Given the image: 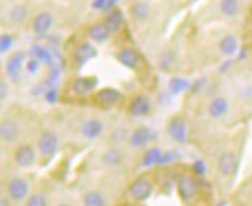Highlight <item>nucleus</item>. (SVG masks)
Instances as JSON below:
<instances>
[{
	"mask_svg": "<svg viewBox=\"0 0 252 206\" xmlns=\"http://www.w3.org/2000/svg\"><path fill=\"white\" fill-rule=\"evenodd\" d=\"M128 19L133 30L144 39L158 33L161 28V2L159 0H130Z\"/></svg>",
	"mask_w": 252,
	"mask_h": 206,
	"instance_id": "f257e3e1",
	"label": "nucleus"
},
{
	"mask_svg": "<svg viewBox=\"0 0 252 206\" xmlns=\"http://www.w3.org/2000/svg\"><path fill=\"white\" fill-rule=\"evenodd\" d=\"M157 189V173H139L126 188V199L128 205H139L149 202Z\"/></svg>",
	"mask_w": 252,
	"mask_h": 206,
	"instance_id": "f03ea898",
	"label": "nucleus"
},
{
	"mask_svg": "<svg viewBox=\"0 0 252 206\" xmlns=\"http://www.w3.org/2000/svg\"><path fill=\"white\" fill-rule=\"evenodd\" d=\"M175 188L180 200L188 206H198L201 199V183L190 171H181L175 177Z\"/></svg>",
	"mask_w": 252,
	"mask_h": 206,
	"instance_id": "7ed1b4c3",
	"label": "nucleus"
},
{
	"mask_svg": "<svg viewBox=\"0 0 252 206\" xmlns=\"http://www.w3.org/2000/svg\"><path fill=\"white\" fill-rule=\"evenodd\" d=\"M113 56L119 64L123 65V67L128 69L130 71H133L138 76L146 70L144 56H142V53L131 42H127V43H123V45H119L115 50Z\"/></svg>",
	"mask_w": 252,
	"mask_h": 206,
	"instance_id": "20e7f679",
	"label": "nucleus"
},
{
	"mask_svg": "<svg viewBox=\"0 0 252 206\" xmlns=\"http://www.w3.org/2000/svg\"><path fill=\"white\" fill-rule=\"evenodd\" d=\"M231 113V100L224 93H214L206 103V115L214 121H221Z\"/></svg>",
	"mask_w": 252,
	"mask_h": 206,
	"instance_id": "39448f33",
	"label": "nucleus"
},
{
	"mask_svg": "<svg viewBox=\"0 0 252 206\" xmlns=\"http://www.w3.org/2000/svg\"><path fill=\"white\" fill-rule=\"evenodd\" d=\"M59 146H61V139L54 130H42L36 141L37 154L42 160L53 158L56 155V152L59 150Z\"/></svg>",
	"mask_w": 252,
	"mask_h": 206,
	"instance_id": "423d86ee",
	"label": "nucleus"
},
{
	"mask_svg": "<svg viewBox=\"0 0 252 206\" xmlns=\"http://www.w3.org/2000/svg\"><path fill=\"white\" fill-rule=\"evenodd\" d=\"M127 112L133 118H144L149 116L153 110V101L149 93L146 92H138L131 95L127 100Z\"/></svg>",
	"mask_w": 252,
	"mask_h": 206,
	"instance_id": "0eeeda50",
	"label": "nucleus"
},
{
	"mask_svg": "<svg viewBox=\"0 0 252 206\" xmlns=\"http://www.w3.org/2000/svg\"><path fill=\"white\" fill-rule=\"evenodd\" d=\"M217 172L220 173L223 178H231L238 166V155L232 149H224L218 154L215 160Z\"/></svg>",
	"mask_w": 252,
	"mask_h": 206,
	"instance_id": "6e6552de",
	"label": "nucleus"
},
{
	"mask_svg": "<svg viewBox=\"0 0 252 206\" xmlns=\"http://www.w3.org/2000/svg\"><path fill=\"white\" fill-rule=\"evenodd\" d=\"M150 139H152L150 129L144 127V126H135V127H130V130H128L126 146L130 152L142 150L149 144Z\"/></svg>",
	"mask_w": 252,
	"mask_h": 206,
	"instance_id": "1a4fd4ad",
	"label": "nucleus"
},
{
	"mask_svg": "<svg viewBox=\"0 0 252 206\" xmlns=\"http://www.w3.org/2000/svg\"><path fill=\"white\" fill-rule=\"evenodd\" d=\"M6 194L9 200L14 203L25 202L30 195V181L25 177H20V175L11 177L6 183Z\"/></svg>",
	"mask_w": 252,
	"mask_h": 206,
	"instance_id": "9d476101",
	"label": "nucleus"
},
{
	"mask_svg": "<svg viewBox=\"0 0 252 206\" xmlns=\"http://www.w3.org/2000/svg\"><path fill=\"white\" fill-rule=\"evenodd\" d=\"M54 22L56 20H54V16H53L51 11L42 9L31 17L30 30H31L32 34H36V36H47L48 33L53 30Z\"/></svg>",
	"mask_w": 252,
	"mask_h": 206,
	"instance_id": "9b49d317",
	"label": "nucleus"
},
{
	"mask_svg": "<svg viewBox=\"0 0 252 206\" xmlns=\"http://www.w3.org/2000/svg\"><path fill=\"white\" fill-rule=\"evenodd\" d=\"M39 158L37 149L32 144H19L13 154V160L16 163V166L20 169H30L36 165V161Z\"/></svg>",
	"mask_w": 252,
	"mask_h": 206,
	"instance_id": "f8f14e48",
	"label": "nucleus"
},
{
	"mask_svg": "<svg viewBox=\"0 0 252 206\" xmlns=\"http://www.w3.org/2000/svg\"><path fill=\"white\" fill-rule=\"evenodd\" d=\"M27 53L22 51V50H17V51H13L8 56L6 59V74L11 81H20L22 78V71L25 70V61H27Z\"/></svg>",
	"mask_w": 252,
	"mask_h": 206,
	"instance_id": "ddd939ff",
	"label": "nucleus"
},
{
	"mask_svg": "<svg viewBox=\"0 0 252 206\" xmlns=\"http://www.w3.org/2000/svg\"><path fill=\"white\" fill-rule=\"evenodd\" d=\"M105 132V123L101 118L96 116H90L84 119L79 126V134L82 138L89 139V141H94L97 138H101Z\"/></svg>",
	"mask_w": 252,
	"mask_h": 206,
	"instance_id": "4468645a",
	"label": "nucleus"
},
{
	"mask_svg": "<svg viewBox=\"0 0 252 206\" xmlns=\"http://www.w3.org/2000/svg\"><path fill=\"white\" fill-rule=\"evenodd\" d=\"M123 93L113 87H104L94 93L93 100L101 108H113L123 103Z\"/></svg>",
	"mask_w": 252,
	"mask_h": 206,
	"instance_id": "2eb2a0df",
	"label": "nucleus"
},
{
	"mask_svg": "<svg viewBox=\"0 0 252 206\" xmlns=\"http://www.w3.org/2000/svg\"><path fill=\"white\" fill-rule=\"evenodd\" d=\"M20 137V124L14 116H5L0 119V141L13 144Z\"/></svg>",
	"mask_w": 252,
	"mask_h": 206,
	"instance_id": "dca6fc26",
	"label": "nucleus"
},
{
	"mask_svg": "<svg viewBox=\"0 0 252 206\" xmlns=\"http://www.w3.org/2000/svg\"><path fill=\"white\" fill-rule=\"evenodd\" d=\"M112 34H113V31L110 30V27H108L105 19L96 20L87 28V37H89V40L93 43H105L110 40Z\"/></svg>",
	"mask_w": 252,
	"mask_h": 206,
	"instance_id": "f3484780",
	"label": "nucleus"
},
{
	"mask_svg": "<svg viewBox=\"0 0 252 206\" xmlns=\"http://www.w3.org/2000/svg\"><path fill=\"white\" fill-rule=\"evenodd\" d=\"M101 163L105 168L110 169H118L123 168L126 165V150L121 146H110L108 149H105L101 155Z\"/></svg>",
	"mask_w": 252,
	"mask_h": 206,
	"instance_id": "a211bd4d",
	"label": "nucleus"
},
{
	"mask_svg": "<svg viewBox=\"0 0 252 206\" xmlns=\"http://www.w3.org/2000/svg\"><path fill=\"white\" fill-rule=\"evenodd\" d=\"M82 206H108L107 195L99 189H89L82 195Z\"/></svg>",
	"mask_w": 252,
	"mask_h": 206,
	"instance_id": "6ab92c4d",
	"label": "nucleus"
},
{
	"mask_svg": "<svg viewBox=\"0 0 252 206\" xmlns=\"http://www.w3.org/2000/svg\"><path fill=\"white\" fill-rule=\"evenodd\" d=\"M96 89V79L94 78H78L71 84V90L78 96H87Z\"/></svg>",
	"mask_w": 252,
	"mask_h": 206,
	"instance_id": "aec40b11",
	"label": "nucleus"
},
{
	"mask_svg": "<svg viewBox=\"0 0 252 206\" xmlns=\"http://www.w3.org/2000/svg\"><path fill=\"white\" fill-rule=\"evenodd\" d=\"M8 17H9V20L13 22L14 25L25 24V22L28 20V17H30V8H28V5H25V3H16L13 8L9 9Z\"/></svg>",
	"mask_w": 252,
	"mask_h": 206,
	"instance_id": "412c9836",
	"label": "nucleus"
},
{
	"mask_svg": "<svg viewBox=\"0 0 252 206\" xmlns=\"http://www.w3.org/2000/svg\"><path fill=\"white\" fill-rule=\"evenodd\" d=\"M94 47L92 45L90 42H82L79 43L78 47L74 48L73 51V59L78 62V64H84L85 61H89L90 58L94 56Z\"/></svg>",
	"mask_w": 252,
	"mask_h": 206,
	"instance_id": "4be33fe9",
	"label": "nucleus"
},
{
	"mask_svg": "<svg viewBox=\"0 0 252 206\" xmlns=\"http://www.w3.org/2000/svg\"><path fill=\"white\" fill-rule=\"evenodd\" d=\"M218 11L223 17L232 19L240 13V0H218Z\"/></svg>",
	"mask_w": 252,
	"mask_h": 206,
	"instance_id": "5701e85b",
	"label": "nucleus"
},
{
	"mask_svg": "<svg viewBox=\"0 0 252 206\" xmlns=\"http://www.w3.org/2000/svg\"><path fill=\"white\" fill-rule=\"evenodd\" d=\"M237 48H238V42L234 34H226L218 42V50L224 56H232V54H235Z\"/></svg>",
	"mask_w": 252,
	"mask_h": 206,
	"instance_id": "b1692460",
	"label": "nucleus"
},
{
	"mask_svg": "<svg viewBox=\"0 0 252 206\" xmlns=\"http://www.w3.org/2000/svg\"><path fill=\"white\" fill-rule=\"evenodd\" d=\"M25 206H48V199L43 192H31L25 200Z\"/></svg>",
	"mask_w": 252,
	"mask_h": 206,
	"instance_id": "393cba45",
	"label": "nucleus"
},
{
	"mask_svg": "<svg viewBox=\"0 0 252 206\" xmlns=\"http://www.w3.org/2000/svg\"><path fill=\"white\" fill-rule=\"evenodd\" d=\"M170 135L173 139L183 141L186 138V124L183 121H172L170 123Z\"/></svg>",
	"mask_w": 252,
	"mask_h": 206,
	"instance_id": "a878e982",
	"label": "nucleus"
},
{
	"mask_svg": "<svg viewBox=\"0 0 252 206\" xmlns=\"http://www.w3.org/2000/svg\"><path fill=\"white\" fill-rule=\"evenodd\" d=\"M11 47H13V39H11L9 34H0V53L8 51Z\"/></svg>",
	"mask_w": 252,
	"mask_h": 206,
	"instance_id": "bb28decb",
	"label": "nucleus"
},
{
	"mask_svg": "<svg viewBox=\"0 0 252 206\" xmlns=\"http://www.w3.org/2000/svg\"><path fill=\"white\" fill-rule=\"evenodd\" d=\"M8 95H9V85L3 78H0V103L5 101Z\"/></svg>",
	"mask_w": 252,
	"mask_h": 206,
	"instance_id": "cd10ccee",
	"label": "nucleus"
},
{
	"mask_svg": "<svg viewBox=\"0 0 252 206\" xmlns=\"http://www.w3.org/2000/svg\"><path fill=\"white\" fill-rule=\"evenodd\" d=\"M56 206H73V205H70L68 202H61V203H58Z\"/></svg>",
	"mask_w": 252,
	"mask_h": 206,
	"instance_id": "c85d7f7f",
	"label": "nucleus"
}]
</instances>
